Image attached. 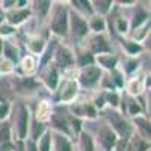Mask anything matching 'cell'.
I'll use <instances>...</instances> for the list:
<instances>
[{"mask_svg":"<svg viewBox=\"0 0 151 151\" xmlns=\"http://www.w3.org/2000/svg\"><path fill=\"white\" fill-rule=\"evenodd\" d=\"M145 18H148V17H147V14H145V12H142V11H139V15H137V17L134 18V23H133L134 29H136L137 26H139V24H141L142 21H145Z\"/></svg>","mask_w":151,"mask_h":151,"instance_id":"obj_28","label":"cell"},{"mask_svg":"<svg viewBox=\"0 0 151 151\" xmlns=\"http://www.w3.org/2000/svg\"><path fill=\"white\" fill-rule=\"evenodd\" d=\"M94 5H97L98 12H101V14H104V12H107V11H109V8H110L112 2H95Z\"/></svg>","mask_w":151,"mask_h":151,"instance_id":"obj_26","label":"cell"},{"mask_svg":"<svg viewBox=\"0 0 151 151\" xmlns=\"http://www.w3.org/2000/svg\"><path fill=\"white\" fill-rule=\"evenodd\" d=\"M23 67H24V70L26 71H32L33 70V67H32V59L29 58V59H24V62H23Z\"/></svg>","mask_w":151,"mask_h":151,"instance_id":"obj_33","label":"cell"},{"mask_svg":"<svg viewBox=\"0 0 151 151\" xmlns=\"http://www.w3.org/2000/svg\"><path fill=\"white\" fill-rule=\"evenodd\" d=\"M79 64H80V67H88V65H92L94 64V58H92V55H89V53H86V55H82L80 56V59H79Z\"/></svg>","mask_w":151,"mask_h":151,"instance_id":"obj_23","label":"cell"},{"mask_svg":"<svg viewBox=\"0 0 151 151\" xmlns=\"http://www.w3.org/2000/svg\"><path fill=\"white\" fill-rule=\"evenodd\" d=\"M98 62H100V65H101V67H104L107 70H113L115 65H116V58L112 56V55H109V56H100Z\"/></svg>","mask_w":151,"mask_h":151,"instance_id":"obj_16","label":"cell"},{"mask_svg":"<svg viewBox=\"0 0 151 151\" xmlns=\"http://www.w3.org/2000/svg\"><path fill=\"white\" fill-rule=\"evenodd\" d=\"M91 50L94 53H103V52H109L110 48L104 38L101 35H97L91 40Z\"/></svg>","mask_w":151,"mask_h":151,"instance_id":"obj_8","label":"cell"},{"mask_svg":"<svg viewBox=\"0 0 151 151\" xmlns=\"http://www.w3.org/2000/svg\"><path fill=\"white\" fill-rule=\"evenodd\" d=\"M98 139H100L101 145L107 151L112 150L113 147H115V144H116V136H115V133H113L109 127H103L101 130L98 132Z\"/></svg>","mask_w":151,"mask_h":151,"instance_id":"obj_5","label":"cell"},{"mask_svg":"<svg viewBox=\"0 0 151 151\" xmlns=\"http://www.w3.org/2000/svg\"><path fill=\"white\" fill-rule=\"evenodd\" d=\"M42 133H44V125L41 122L38 124V121H35L33 122V139H38Z\"/></svg>","mask_w":151,"mask_h":151,"instance_id":"obj_24","label":"cell"},{"mask_svg":"<svg viewBox=\"0 0 151 151\" xmlns=\"http://www.w3.org/2000/svg\"><path fill=\"white\" fill-rule=\"evenodd\" d=\"M136 67H137V62L136 60H130L129 64H127V71H133Z\"/></svg>","mask_w":151,"mask_h":151,"instance_id":"obj_38","label":"cell"},{"mask_svg":"<svg viewBox=\"0 0 151 151\" xmlns=\"http://www.w3.org/2000/svg\"><path fill=\"white\" fill-rule=\"evenodd\" d=\"M3 50H5L6 58H9L11 60L17 62V59H18V52H17V48H15V47H12L9 42H5V44H3Z\"/></svg>","mask_w":151,"mask_h":151,"instance_id":"obj_18","label":"cell"},{"mask_svg":"<svg viewBox=\"0 0 151 151\" xmlns=\"http://www.w3.org/2000/svg\"><path fill=\"white\" fill-rule=\"evenodd\" d=\"M71 26H73V32L76 36H85L88 33V24L83 18H80L79 15H71Z\"/></svg>","mask_w":151,"mask_h":151,"instance_id":"obj_6","label":"cell"},{"mask_svg":"<svg viewBox=\"0 0 151 151\" xmlns=\"http://www.w3.org/2000/svg\"><path fill=\"white\" fill-rule=\"evenodd\" d=\"M52 125H53L55 129H58V130H60V132H64L65 134L70 133L67 119L62 116V115H59V113H53V115H52Z\"/></svg>","mask_w":151,"mask_h":151,"instance_id":"obj_10","label":"cell"},{"mask_svg":"<svg viewBox=\"0 0 151 151\" xmlns=\"http://www.w3.org/2000/svg\"><path fill=\"white\" fill-rule=\"evenodd\" d=\"M148 147H150V144H147L144 139H141V137H134L133 142H132L130 150L132 151H147Z\"/></svg>","mask_w":151,"mask_h":151,"instance_id":"obj_17","label":"cell"},{"mask_svg":"<svg viewBox=\"0 0 151 151\" xmlns=\"http://www.w3.org/2000/svg\"><path fill=\"white\" fill-rule=\"evenodd\" d=\"M106 116H107V119L110 121L112 127L115 129L116 133H119V134H125V133L129 132V125H127V122H125L116 112H107V113H106Z\"/></svg>","mask_w":151,"mask_h":151,"instance_id":"obj_4","label":"cell"},{"mask_svg":"<svg viewBox=\"0 0 151 151\" xmlns=\"http://www.w3.org/2000/svg\"><path fill=\"white\" fill-rule=\"evenodd\" d=\"M38 151H50V133L48 132H44V134L41 136Z\"/></svg>","mask_w":151,"mask_h":151,"instance_id":"obj_20","label":"cell"},{"mask_svg":"<svg viewBox=\"0 0 151 151\" xmlns=\"http://www.w3.org/2000/svg\"><path fill=\"white\" fill-rule=\"evenodd\" d=\"M29 48L32 50L33 53H40L41 50L44 48V42L40 40V38H35V40H32V41L29 42Z\"/></svg>","mask_w":151,"mask_h":151,"instance_id":"obj_21","label":"cell"},{"mask_svg":"<svg viewBox=\"0 0 151 151\" xmlns=\"http://www.w3.org/2000/svg\"><path fill=\"white\" fill-rule=\"evenodd\" d=\"M44 82L50 89H55L58 86V71H56V68H50L47 71V74L44 76Z\"/></svg>","mask_w":151,"mask_h":151,"instance_id":"obj_12","label":"cell"},{"mask_svg":"<svg viewBox=\"0 0 151 151\" xmlns=\"http://www.w3.org/2000/svg\"><path fill=\"white\" fill-rule=\"evenodd\" d=\"M104 20L103 18H100V17H95V18H92V21H91V27H92V30H95V32H101V30H104Z\"/></svg>","mask_w":151,"mask_h":151,"instance_id":"obj_22","label":"cell"},{"mask_svg":"<svg viewBox=\"0 0 151 151\" xmlns=\"http://www.w3.org/2000/svg\"><path fill=\"white\" fill-rule=\"evenodd\" d=\"M2 50H3V42H2V40H0V53H2Z\"/></svg>","mask_w":151,"mask_h":151,"instance_id":"obj_45","label":"cell"},{"mask_svg":"<svg viewBox=\"0 0 151 151\" xmlns=\"http://www.w3.org/2000/svg\"><path fill=\"white\" fill-rule=\"evenodd\" d=\"M8 112H9V104H8V103L0 104V121H2V119L8 115Z\"/></svg>","mask_w":151,"mask_h":151,"instance_id":"obj_29","label":"cell"},{"mask_svg":"<svg viewBox=\"0 0 151 151\" xmlns=\"http://www.w3.org/2000/svg\"><path fill=\"white\" fill-rule=\"evenodd\" d=\"M0 33H3V35H9V33H12V27H2L0 29Z\"/></svg>","mask_w":151,"mask_h":151,"instance_id":"obj_41","label":"cell"},{"mask_svg":"<svg viewBox=\"0 0 151 151\" xmlns=\"http://www.w3.org/2000/svg\"><path fill=\"white\" fill-rule=\"evenodd\" d=\"M17 129H18V137L24 139L27 136V129H29V110L24 106H18Z\"/></svg>","mask_w":151,"mask_h":151,"instance_id":"obj_3","label":"cell"},{"mask_svg":"<svg viewBox=\"0 0 151 151\" xmlns=\"http://www.w3.org/2000/svg\"><path fill=\"white\" fill-rule=\"evenodd\" d=\"M107 100L110 101L112 106H118V95L116 94H109L107 95Z\"/></svg>","mask_w":151,"mask_h":151,"instance_id":"obj_32","label":"cell"},{"mask_svg":"<svg viewBox=\"0 0 151 151\" xmlns=\"http://www.w3.org/2000/svg\"><path fill=\"white\" fill-rule=\"evenodd\" d=\"M141 91V85L136 83V82H132V86H130V92L132 94H137Z\"/></svg>","mask_w":151,"mask_h":151,"instance_id":"obj_34","label":"cell"},{"mask_svg":"<svg viewBox=\"0 0 151 151\" xmlns=\"http://www.w3.org/2000/svg\"><path fill=\"white\" fill-rule=\"evenodd\" d=\"M118 30H119L121 33L127 32V21L122 20V18H119V20H118Z\"/></svg>","mask_w":151,"mask_h":151,"instance_id":"obj_30","label":"cell"},{"mask_svg":"<svg viewBox=\"0 0 151 151\" xmlns=\"http://www.w3.org/2000/svg\"><path fill=\"white\" fill-rule=\"evenodd\" d=\"M56 60L59 67H68L73 64V55L68 48H59L56 55Z\"/></svg>","mask_w":151,"mask_h":151,"instance_id":"obj_9","label":"cell"},{"mask_svg":"<svg viewBox=\"0 0 151 151\" xmlns=\"http://www.w3.org/2000/svg\"><path fill=\"white\" fill-rule=\"evenodd\" d=\"M17 151H24V148H23V144H18V148H17Z\"/></svg>","mask_w":151,"mask_h":151,"instance_id":"obj_44","label":"cell"},{"mask_svg":"<svg viewBox=\"0 0 151 151\" xmlns=\"http://www.w3.org/2000/svg\"><path fill=\"white\" fill-rule=\"evenodd\" d=\"M52 30L60 36H65L68 32V20H67V11L64 8H59L52 21Z\"/></svg>","mask_w":151,"mask_h":151,"instance_id":"obj_1","label":"cell"},{"mask_svg":"<svg viewBox=\"0 0 151 151\" xmlns=\"http://www.w3.org/2000/svg\"><path fill=\"white\" fill-rule=\"evenodd\" d=\"M80 150L82 151H94V142L88 133L80 134Z\"/></svg>","mask_w":151,"mask_h":151,"instance_id":"obj_15","label":"cell"},{"mask_svg":"<svg viewBox=\"0 0 151 151\" xmlns=\"http://www.w3.org/2000/svg\"><path fill=\"white\" fill-rule=\"evenodd\" d=\"M53 50H55V41H53V44H50L48 48L45 50V55H44V58H42V60H41V64H42V65L47 64V62L50 60V58L53 56V55H52V53H53Z\"/></svg>","mask_w":151,"mask_h":151,"instance_id":"obj_25","label":"cell"},{"mask_svg":"<svg viewBox=\"0 0 151 151\" xmlns=\"http://www.w3.org/2000/svg\"><path fill=\"white\" fill-rule=\"evenodd\" d=\"M38 5H40V8H41V11H42V14H45V12L48 11V6L52 5V3H50V2H40Z\"/></svg>","mask_w":151,"mask_h":151,"instance_id":"obj_35","label":"cell"},{"mask_svg":"<svg viewBox=\"0 0 151 151\" xmlns=\"http://www.w3.org/2000/svg\"><path fill=\"white\" fill-rule=\"evenodd\" d=\"M3 23V12H2V9H0V24Z\"/></svg>","mask_w":151,"mask_h":151,"instance_id":"obj_43","label":"cell"},{"mask_svg":"<svg viewBox=\"0 0 151 151\" xmlns=\"http://www.w3.org/2000/svg\"><path fill=\"white\" fill-rule=\"evenodd\" d=\"M129 106H130V113H132V115H136V113L139 112V106H137L136 101H133V100L129 101Z\"/></svg>","mask_w":151,"mask_h":151,"instance_id":"obj_31","label":"cell"},{"mask_svg":"<svg viewBox=\"0 0 151 151\" xmlns=\"http://www.w3.org/2000/svg\"><path fill=\"white\" fill-rule=\"evenodd\" d=\"M124 45L127 47V50H129L130 53H133V55H134V53H137V52H141V48H142L141 45L133 44V42H129V41H125V42H124Z\"/></svg>","mask_w":151,"mask_h":151,"instance_id":"obj_27","label":"cell"},{"mask_svg":"<svg viewBox=\"0 0 151 151\" xmlns=\"http://www.w3.org/2000/svg\"><path fill=\"white\" fill-rule=\"evenodd\" d=\"M73 125H74V129H76V132H79V130H80V121H79V119H76V118H73Z\"/></svg>","mask_w":151,"mask_h":151,"instance_id":"obj_42","label":"cell"},{"mask_svg":"<svg viewBox=\"0 0 151 151\" xmlns=\"http://www.w3.org/2000/svg\"><path fill=\"white\" fill-rule=\"evenodd\" d=\"M101 77V70L97 67H86L80 73V82L83 86H92L98 82V79Z\"/></svg>","mask_w":151,"mask_h":151,"instance_id":"obj_2","label":"cell"},{"mask_svg":"<svg viewBox=\"0 0 151 151\" xmlns=\"http://www.w3.org/2000/svg\"><path fill=\"white\" fill-rule=\"evenodd\" d=\"M14 148H12L11 144H2L0 145V151H12Z\"/></svg>","mask_w":151,"mask_h":151,"instance_id":"obj_39","label":"cell"},{"mask_svg":"<svg viewBox=\"0 0 151 151\" xmlns=\"http://www.w3.org/2000/svg\"><path fill=\"white\" fill-rule=\"evenodd\" d=\"M11 137V130L8 124H0V142L2 144H8Z\"/></svg>","mask_w":151,"mask_h":151,"instance_id":"obj_19","label":"cell"},{"mask_svg":"<svg viewBox=\"0 0 151 151\" xmlns=\"http://www.w3.org/2000/svg\"><path fill=\"white\" fill-rule=\"evenodd\" d=\"M137 122H141L142 124V129L148 133V136H150V124H147L145 121H142V119H137Z\"/></svg>","mask_w":151,"mask_h":151,"instance_id":"obj_40","label":"cell"},{"mask_svg":"<svg viewBox=\"0 0 151 151\" xmlns=\"http://www.w3.org/2000/svg\"><path fill=\"white\" fill-rule=\"evenodd\" d=\"M113 77H115L113 80H115V83H116L118 86H121V85H122V80H121V74H119V73L113 71Z\"/></svg>","mask_w":151,"mask_h":151,"instance_id":"obj_36","label":"cell"},{"mask_svg":"<svg viewBox=\"0 0 151 151\" xmlns=\"http://www.w3.org/2000/svg\"><path fill=\"white\" fill-rule=\"evenodd\" d=\"M29 15H30V12L27 9H21V11H17V12H11L8 15V20H9L11 24H21Z\"/></svg>","mask_w":151,"mask_h":151,"instance_id":"obj_11","label":"cell"},{"mask_svg":"<svg viewBox=\"0 0 151 151\" xmlns=\"http://www.w3.org/2000/svg\"><path fill=\"white\" fill-rule=\"evenodd\" d=\"M77 94V83L74 80H68L64 86H62V92H60V100L62 101H70Z\"/></svg>","mask_w":151,"mask_h":151,"instance_id":"obj_7","label":"cell"},{"mask_svg":"<svg viewBox=\"0 0 151 151\" xmlns=\"http://www.w3.org/2000/svg\"><path fill=\"white\" fill-rule=\"evenodd\" d=\"M55 142H56V151H73V147H71L70 141L67 139V137H64L62 134L55 136Z\"/></svg>","mask_w":151,"mask_h":151,"instance_id":"obj_13","label":"cell"},{"mask_svg":"<svg viewBox=\"0 0 151 151\" xmlns=\"http://www.w3.org/2000/svg\"><path fill=\"white\" fill-rule=\"evenodd\" d=\"M27 151H38V147L33 141H29L27 142Z\"/></svg>","mask_w":151,"mask_h":151,"instance_id":"obj_37","label":"cell"},{"mask_svg":"<svg viewBox=\"0 0 151 151\" xmlns=\"http://www.w3.org/2000/svg\"><path fill=\"white\" fill-rule=\"evenodd\" d=\"M74 112L77 113V115H85V116H89V118H95V109H94V106L88 104V103L74 107Z\"/></svg>","mask_w":151,"mask_h":151,"instance_id":"obj_14","label":"cell"}]
</instances>
